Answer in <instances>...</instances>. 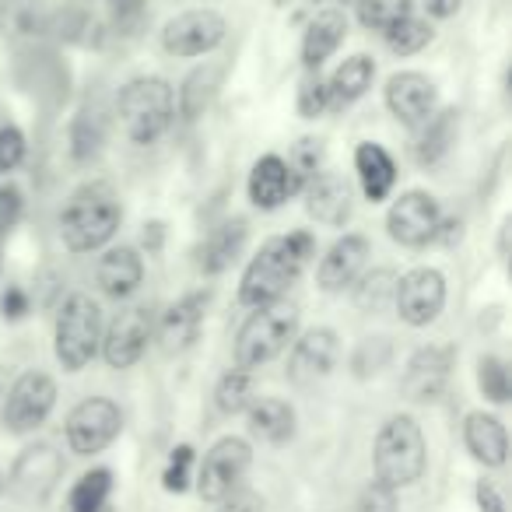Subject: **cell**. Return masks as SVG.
<instances>
[{
    "mask_svg": "<svg viewBox=\"0 0 512 512\" xmlns=\"http://www.w3.org/2000/svg\"><path fill=\"white\" fill-rule=\"evenodd\" d=\"M316 253V239L309 232L274 235L260 246V253L249 260L239 285V302L249 309L281 302V295L302 278L306 264Z\"/></svg>",
    "mask_w": 512,
    "mask_h": 512,
    "instance_id": "obj_1",
    "label": "cell"
},
{
    "mask_svg": "<svg viewBox=\"0 0 512 512\" xmlns=\"http://www.w3.org/2000/svg\"><path fill=\"white\" fill-rule=\"evenodd\" d=\"M123 221L120 197L109 183H85L71 193L60 214V239L71 253H92L106 246Z\"/></svg>",
    "mask_w": 512,
    "mask_h": 512,
    "instance_id": "obj_2",
    "label": "cell"
},
{
    "mask_svg": "<svg viewBox=\"0 0 512 512\" xmlns=\"http://www.w3.org/2000/svg\"><path fill=\"white\" fill-rule=\"evenodd\" d=\"M372 463H376V481L393 491L421 481L428 463V446L421 425L411 414H393V418L383 421L376 435V449H372Z\"/></svg>",
    "mask_w": 512,
    "mask_h": 512,
    "instance_id": "obj_3",
    "label": "cell"
},
{
    "mask_svg": "<svg viewBox=\"0 0 512 512\" xmlns=\"http://www.w3.org/2000/svg\"><path fill=\"white\" fill-rule=\"evenodd\" d=\"M299 334V309L292 302H271L253 309L235 337V369L253 372L260 365L274 362Z\"/></svg>",
    "mask_w": 512,
    "mask_h": 512,
    "instance_id": "obj_4",
    "label": "cell"
},
{
    "mask_svg": "<svg viewBox=\"0 0 512 512\" xmlns=\"http://www.w3.org/2000/svg\"><path fill=\"white\" fill-rule=\"evenodd\" d=\"M120 109L123 130L134 144H155L165 130L172 127L176 116V95L165 78H134L120 88Z\"/></svg>",
    "mask_w": 512,
    "mask_h": 512,
    "instance_id": "obj_5",
    "label": "cell"
},
{
    "mask_svg": "<svg viewBox=\"0 0 512 512\" xmlns=\"http://www.w3.org/2000/svg\"><path fill=\"white\" fill-rule=\"evenodd\" d=\"M102 344V313L88 295H71L57 313L53 355L64 372H81Z\"/></svg>",
    "mask_w": 512,
    "mask_h": 512,
    "instance_id": "obj_6",
    "label": "cell"
},
{
    "mask_svg": "<svg viewBox=\"0 0 512 512\" xmlns=\"http://www.w3.org/2000/svg\"><path fill=\"white\" fill-rule=\"evenodd\" d=\"M120 428H123V414L113 400L88 397L67 414V446L78 456H95L106 446H113Z\"/></svg>",
    "mask_w": 512,
    "mask_h": 512,
    "instance_id": "obj_7",
    "label": "cell"
},
{
    "mask_svg": "<svg viewBox=\"0 0 512 512\" xmlns=\"http://www.w3.org/2000/svg\"><path fill=\"white\" fill-rule=\"evenodd\" d=\"M249 463H253V449H249L246 439H235V435L218 439L204 453V463H200V474H197L200 498L204 502H221L228 491L239 488Z\"/></svg>",
    "mask_w": 512,
    "mask_h": 512,
    "instance_id": "obj_8",
    "label": "cell"
},
{
    "mask_svg": "<svg viewBox=\"0 0 512 512\" xmlns=\"http://www.w3.org/2000/svg\"><path fill=\"white\" fill-rule=\"evenodd\" d=\"M442 211L439 200L425 190H407L404 197L393 200L390 214H386V232L393 242L407 249H421L439 235Z\"/></svg>",
    "mask_w": 512,
    "mask_h": 512,
    "instance_id": "obj_9",
    "label": "cell"
},
{
    "mask_svg": "<svg viewBox=\"0 0 512 512\" xmlns=\"http://www.w3.org/2000/svg\"><path fill=\"white\" fill-rule=\"evenodd\" d=\"M53 404H57V383L46 372H25L18 383L11 386L8 400H4V428L15 435L36 432L46 418H50Z\"/></svg>",
    "mask_w": 512,
    "mask_h": 512,
    "instance_id": "obj_10",
    "label": "cell"
},
{
    "mask_svg": "<svg viewBox=\"0 0 512 512\" xmlns=\"http://www.w3.org/2000/svg\"><path fill=\"white\" fill-rule=\"evenodd\" d=\"M393 306H397L400 320L407 327H428L439 320L442 306H446V278L432 267H418L397 278V292H393Z\"/></svg>",
    "mask_w": 512,
    "mask_h": 512,
    "instance_id": "obj_11",
    "label": "cell"
},
{
    "mask_svg": "<svg viewBox=\"0 0 512 512\" xmlns=\"http://www.w3.org/2000/svg\"><path fill=\"white\" fill-rule=\"evenodd\" d=\"M151 334H155V320H151L148 306H127L123 313H116V320L102 337V358L109 369H130L141 362Z\"/></svg>",
    "mask_w": 512,
    "mask_h": 512,
    "instance_id": "obj_12",
    "label": "cell"
},
{
    "mask_svg": "<svg viewBox=\"0 0 512 512\" xmlns=\"http://www.w3.org/2000/svg\"><path fill=\"white\" fill-rule=\"evenodd\" d=\"M225 18L218 11H183L162 29V46L172 57H204L225 43Z\"/></svg>",
    "mask_w": 512,
    "mask_h": 512,
    "instance_id": "obj_13",
    "label": "cell"
},
{
    "mask_svg": "<svg viewBox=\"0 0 512 512\" xmlns=\"http://www.w3.org/2000/svg\"><path fill=\"white\" fill-rule=\"evenodd\" d=\"M60 474H64V456L50 442H36L18 453L15 467H11V488L29 502H46L57 488Z\"/></svg>",
    "mask_w": 512,
    "mask_h": 512,
    "instance_id": "obj_14",
    "label": "cell"
},
{
    "mask_svg": "<svg viewBox=\"0 0 512 512\" xmlns=\"http://www.w3.org/2000/svg\"><path fill=\"white\" fill-rule=\"evenodd\" d=\"M453 362H456V351L446 348V344H428V348L414 351L404 369V383H400L407 400L428 404V400L439 397L446 390L449 376H453Z\"/></svg>",
    "mask_w": 512,
    "mask_h": 512,
    "instance_id": "obj_15",
    "label": "cell"
},
{
    "mask_svg": "<svg viewBox=\"0 0 512 512\" xmlns=\"http://www.w3.org/2000/svg\"><path fill=\"white\" fill-rule=\"evenodd\" d=\"M341 358V337L330 327H316L306 337L292 341V358H288V379L299 386H309L316 379L330 376V369Z\"/></svg>",
    "mask_w": 512,
    "mask_h": 512,
    "instance_id": "obj_16",
    "label": "cell"
},
{
    "mask_svg": "<svg viewBox=\"0 0 512 512\" xmlns=\"http://www.w3.org/2000/svg\"><path fill=\"white\" fill-rule=\"evenodd\" d=\"M435 102H439V92H435V81L425 74L400 71L386 81V109L407 127L425 123L435 113Z\"/></svg>",
    "mask_w": 512,
    "mask_h": 512,
    "instance_id": "obj_17",
    "label": "cell"
},
{
    "mask_svg": "<svg viewBox=\"0 0 512 512\" xmlns=\"http://www.w3.org/2000/svg\"><path fill=\"white\" fill-rule=\"evenodd\" d=\"M369 253L372 246L365 235L351 232L344 239H337L320 260V267H316V281H320L323 292H344V288L355 285L362 278L365 264H369Z\"/></svg>",
    "mask_w": 512,
    "mask_h": 512,
    "instance_id": "obj_18",
    "label": "cell"
},
{
    "mask_svg": "<svg viewBox=\"0 0 512 512\" xmlns=\"http://www.w3.org/2000/svg\"><path fill=\"white\" fill-rule=\"evenodd\" d=\"M306 211L313 221L327 228H341L344 221L351 218V207H355V193H351V183L341 176V172H316L306 186Z\"/></svg>",
    "mask_w": 512,
    "mask_h": 512,
    "instance_id": "obj_19",
    "label": "cell"
},
{
    "mask_svg": "<svg viewBox=\"0 0 512 512\" xmlns=\"http://www.w3.org/2000/svg\"><path fill=\"white\" fill-rule=\"evenodd\" d=\"M302 193V183L281 155H264L249 172V200L260 211H278L288 197Z\"/></svg>",
    "mask_w": 512,
    "mask_h": 512,
    "instance_id": "obj_20",
    "label": "cell"
},
{
    "mask_svg": "<svg viewBox=\"0 0 512 512\" xmlns=\"http://www.w3.org/2000/svg\"><path fill=\"white\" fill-rule=\"evenodd\" d=\"M204 309H207V292L183 295V299L165 309L162 323H158V341H162V348L169 355L172 351H186L197 341L200 327H204Z\"/></svg>",
    "mask_w": 512,
    "mask_h": 512,
    "instance_id": "obj_21",
    "label": "cell"
},
{
    "mask_svg": "<svg viewBox=\"0 0 512 512\" xmlns=\"http://www.w3.org/2000/svg\"><path fill=\"white\" fill-rule=\"evenodd\" d=\"M95 281H99V288L109 295V299H127V295H134L144 281L141 253L130 246L109 249V253L99 260V267H95Z\"/></svg>",
    "mask_w": 512,
    "mask_h": 512,
    "instance_id": "obj_22",
    "label": "cell"
},
{
    "mask_svg": "<svg viewBox=\"0 0 512 512\" xmlns=\"http://www.w3.org/2000/svg\"><path fill=\"white\" fill-rule=\"evenodd\" d=\"M463 442H467L470 456L484 467H502L509 460V435H505V425L495 418V414L474 411L463 421Z\"/></svg>",
    "mask_w": 512,
    "mask_h": 512,
    "instance_id": "obj_23",
    "label": "cell"
},
{
    "mask_svg": "<svg viewBox=\"0 0 512 512\" xmlns=\"http://www.w3.org/2000/svg\"><path fill=\"white\" fill-rule=\"evenodd\" d=\"M344 36H348V18H344V11H337V8L316 11L306 29V39H302V64H306L309 71H320L323 60L334 57L337 46L344 43Z\"/></svg>",
    "mask_w": 512,
    "mask_h": 512,
    "instance_id": "obj_24",
    "label": "cell"
},
{
    "mask_svg": "<svg viewBox=\"0 0 512 512\" xmlns=\"http://www.w3.org/2000/svg\"><path fill=\"white\" fill-rule=\"evenodd\" d=\"M246 235H249V228H246V221H242V218H232V221H225V225H218L204 242H200L197 267L204 274L228 271V267L239 260L242 246H246Z\"/></svg>",
    "mask_w": 512,
    "mask_h": 512,
    "instance_id": "obj_25",
    "label": "cell"
},
{
    "mask_svg": "<svg viewBox=\"0 0 512 512\" xmlns=\"http://www.w3.org/2000/svg\"><path fill=\"white\" fill-rule=\"evenodd\" d=\"M355 172H358V183H362L365 197L372 204L386 200L393 193V183H397V165H393L390 151L383 144H372L362 141L355 148Z\"/></svg>",
    "mask_w": 512,
    "mask_h": 512,
    "instance_id": "obj_26",
    "label": "cell"
},
{
    "mask_svg": "<svg viewBox=\"0 0 512 512\" xmlns=\"http://www.w3.org/2000/svg\"><path fill=\"white\" fill-rule=\"evenodd\" d=\"M249 432L260 442L285 446L295 435V407L281 397H260L256 404H249Z\"/></svg>",
    "mask_w": 512,
    "mask_h": 512,
    "instance_id": "obj_27",
    "label": "cell"
},
{
    "mask_svg": "<svg viewBox=\"0 0 512 512\" xmlns=\"http://www.w3.org/2000/svg\"><path fill=\"white\" fill-rule=\"evenodd\" d=\"M414 130H418V134H414V158H418L421 165H435L439 158H446L449 148L456 144L460 116H456V109H442V113H432Z\"/></svg>",
    "mask_w": 512,
    "mask_h": 512,
    "instance_id": "obj_28",
    "label": "cell"
},
{
    "mask_svg": "<svg viewBox=\"0 0 512 512\" xmlns=\"http://www.w3.org/2000/svg\"><path fill=\"white\" fill-rule=\"evenodd\" d=\"M372 78H376V60L365 57V53H355V57H348L334 74H330V81H327L330 106L344 109V106H351V102H358L372 88Z\"/></svg>",
    "mask_w": 512,
    "mask_h": 512,
    "instance_id": "obj_29",
    "label": "cell"
},
{
    "mask_svg": "<svg viewBox=\"0 0 512 512\" xmlns=\"http://www.w3.org/2000/svg\"><path fill=\"white\" fill-rule=\"evenodd\" d=\"M221 78H225V67L221 64H200L197 71L186 74L183 88H179V116H183V120L204 116V109L211 106L214 95H218Z\"/></svg>",
    "mask_w": 512,
    "mask_h": 512,
    "instance_id": "obj_30",
    "label": "cell"
},
{
    "mask_svg": "<svg viewBox=\"0 0 512 512\" xmlns=\"http://www.w3.org/2000/svg\"><path fill=\"white\" fill-rule=\"evenodd\" d=\"M109 495H113V470L95 467L74 481L64 512H102L109 505Z\"/></svg>",
    "mask_w": 512,
    "mask_h": 512,
    "instance_id": "obj_31",
    "label": "cell"
},
{
    "mask_svg": "<svg viewBox=\"0 0 512 512\" xmlns=\"http://www.w3.org/2000/svg\"><path fill=\"white\" fill-rule=\"evenodd\" d=\"M383 36H386V46H390L397 57H414V53H421L428 43H432L435 32H432V25H428L425 18L407 15V18H400L397 25H390Z\"/></svg>",
    "mask_w": 512,
    "mask_h": 512,
    "instance_id": "obj_32",
    "label": "cell"
},
{
    "mask_svg": "<svg viewBox=\"0 0 512 512\" xmlns=\"http://www.w3.org/2000/svg\"><path fill=\"white\" fill-rule=\"evenodd\" d=\"M393 292H397V274L390 267H379V271L365 274L362 285H355V302L365 313H383L393 302Z\"/></svg>",
    "mask_w": 512,
    "mask_h": 512,
    "instance_id": "obj_33",
    "label": "cell"
},
{
    "mask_svg": "<svg viewBox=\"0 0 512 512\" xmlns=\"http://www.w3.org/2000/svg\"><path fill=\"white\" fill-rule=\"evenodd\" d=\"M214 404L221 414H242L253 404V379L242 369H228L218 379V390H214Z\"/></svg>",
    "mask_w": 512,
    "mask_h": 512,
    "instance_id": "obj_34",
    "label": "cell"
},
{
    "mask_svg": "<svg viewBox=\"0 0 512 512\" xmlns=\"http://www.w3.org/2000/svg\"><path fill=\"white\" fill-rule=\"evenodd\" d=\"M358 22L369 32H386L414 11V0H358Z\"/></svg>",
    "mask_w": 512,
    "mask_h": 512,
    "instance_id": "obj_35",
    "label": "cell"
},
{
    "mask_svg": "<svg viewBox=\"0 0 512 512\" xmlns=\"http://www.w3.org/2000/svg\"><path fill=\"white\" fill-rule=\"evenodd\" d=\"M39 25V0H0V32L29 36Z\"/></svg>",
    "mask_w": 512,
    "mask_h": 512,
    "instance_id": "obj_36",
    "label": "cell"
},
{
    "mask_svg": "<svg viewBox=\"0 0 512 512\" xmlns=\"http://www.w3.org/2000/svg\"><path fill=\"white\" fill-rule=\"evenodd\" d=\"M477 386H481V393L491 404H505V400H509L512 383H509V369H505L502 358L484 355L481 362H477Z\"/></svg>",
    "mask_w": 512,
    "mask_h": 512,
    "instance_id": "obj_37",
    "label": "cell"
},
{
    "mask_svg": "<svg viewBox=\"0 0 512 512\" xmlns=\"http://www.w3.org/2000/svg\"><path fill=\"white\" fill-rule=\"evenodd\" d=\"M71 144H74V158L78 162H88V158L99 155V144H102V123H99V113H81L74 120V130H71Z\"/></svg>",
    "mask_w": 512,
    "mask_h": 512,
    "instance_id": "obj_38",
    "label": "cell"
},
{
    "mask_svg": "<svg viewBox=\"0 0 512 512\" xmlns=\"http://www.w3.org/2000/svg\"><path fill=\"white\" fill-rule=\"evenodd\" d=\"M323 165V141H316V137H302L299 144L292 148V158H288V169L295 172V179H299L302 186L309 183V179L320 172Z\"/></svg>",
    "mask_w": 512,
    "mask_h": 512,
    "instance_id": "obj_39",
    "label": "cell"
},
{
    "mask_svg": "<svg viewBox=\"0 0 512 512\" xmlns=\"http://www.w3.org/2000/svg\"><path fill=\"white\" fill-rule=\"evenodd\" d=\"M190 477H193V449L176 446L169 453V463H165L162 488L172 491V495H183V491L190 488Z\"/></svg>",
    "mask_w": 512,
    "mask_h": 512,
    "instance_id": "obj_40",
    "label": "cell"
},
{
    "mask_svg": "<svg viewBox=\"0 0 512 512\" xmlns=\"http://www.w3.org/2000/svg\"><path fill=\"white\" fill-rule=\"evenodd\" d=\"M393 348L386 337H369V341L358 344L355 358H351V365H355V376H372V372L386 369V362H390Z\"/></svg>",
    "mask_w": 512,
    "mask_h": 512,
    "instance_id": "obj_41",
    "label": "cell"
},
{
    "mask_svg": "<svg viewBox=\"0 0 512 512\" xmlns=\"http://www.w3.org/2000/svg\"><path fill=\"white\" fill-rule=\"evenodd\" d=\"M327 109H330V88H327V81L320 78V71H316L299 85V113L306 116V120H316V116H323Z\"/></svg>",
    "mask_w": 512,
    "mask_h": 512,
    "instance_id": "obj_42",
    "label": "cell"
},
{
    "mask_svg": "<svg viewBox=\"0 0 512 512\" xmlns=\"http://www.w3.org/2000/svg\"><path fill=\"white\" fill-rule=\"evenodd\" d=\"M25 162V134L18 127H0V176Z\"/></svg>",
    "mask_w": 512,
    "mask_h": 512,
    "instance_id": "obj_43",
    "label": "cell"
},
{
    "mask_svg": "<svg viewBox=\"0 0 512 512\" xmlns=\"http://www.w3.org/2000/svg\"><path fill=\"white\" fill-rule=\"evenodd\" d=\"M22 211H25L22 190H18L15 183H4V186H0V242H4V235H8L11 228L18 225Z\"/></svg>",
    "mask_w": 512,
    "mask_h": 512,
    "instance_id": "obj_44",
    "label": "cell"
},
{
    "mask_svg": "<svg viewBox=\"0 0 512 512\" xmlns=\"http://www.w3.org/2000/svg\"><path fill=\"white\" fill-rule=\"evenodd\" d=\"M355 512H397V495H393V488H386V484L372 481V484H365L362 495H358Z\"/></svg>",
    "mask_w": 512,
    "mask_h": 512,
    "instance_id": "obj_45",
    "label": "cell"
},
{
    "mask_svg": "<svg viewBox=\"0 0 512 512\" xmlns=\"http://www.w3.org/2000/svg\"><path fill=\"white\" fill-rule=\"evenodd\" d=\"M218 512H264V498L249 488H232L218 502Z\"/></svg>",
    "mask_w": 512,
    "mask_h": 512,
    "instance_id": "obj_46",
    "label": "cell"
},
{
    "mask_svg": "<svg viewBox=\"0 0 512 512\" xmlns=\"http://www.w3.org/2000/svg\"><path fill=\"white\" fill-rule=\"evenodd\" d=\"M25 313H29V295H25V288L11 285L8 292H4V316H8V320H22Z\"/></svg>",
    "mask_w": 512,
    "mask_h": 512,
    "instance_id": "obj_47",
    "label": "cell"
},
{
    "mask_svg": "<svg viewBox=\"0 0 512 512\" xmlns=\"http://www.w3.org/2000/svg\"><path fill=\"white\" fill-rule=\"evenodd\" d=\"M477 509L481 512H505V502L502 495H498V488L491 481H477Z\"/></svg>",
    "mask_w": 512,
    "mask_h": 512,
    "instance_id": "obj_48",
    "label": "cell"
},
{
    "mask_svg": "<svg viewBox=\"0 0 512 512\" xmlns=\"http://www.w3.org/2000/svg\"><path fill=\"white\" fill-rule=\"evenodd\" d=\"M463 0H425V11L432 18H453L460 11Z\"/></svg>",
    "mask_w": 512,
    "mask_h": 512,
    "instance_id": "obj_49",
    "label": "cell"
},
{
    "mask_svg": "<svg viewBox=\"0 0 512 512\" xmlns=\"http://www.w3.org/2000/svg\"><path fill=\"white\" fill-rule=\"evenodd\" d=\"M158 242H162V225H158V221H151V225L144 228V246L158 249Z\"/></svg>",
    "mask_w": 512,
    "mask_h": 512,
    "instance_id": "obj_50",
    "label": "cell"
},
{
    "mask_svg": "<svg viewBox=\"0 0 512 512\" xmlns=\"http://www.w3.org/2000/svg\"><path fill=\"white\" fill-rule=\"evenodd\" d=\"M334 4H358V0H334Z\"/></svg>",
    "mask_w": 512,
    "mask_h": 512,
    "instance_id": "obj_51",
    "label": "cell"
},
{
    "mask_svg": "<svg viewBox=\"0 0 512 512\" xmlns=\"http://www.w3.org/2000/svg\"><path fill=\"white\" fill-rule=\"evenodd\" d=\"M0 491H4V474H0Z\"/></svg>",
    "mask_w": 512,
    "mask_h": 512,
    "instance_id": "obj_52",
    "label": "cell"
},
{
    "mask_svg": "<svg viewBox=\"0 0 512 512\" xmlns=\"http://www.w3.org/2000/svg\"><path fill=\"white\" fill-rule=\"evenodd\" d=\"M102 512H113V509H109V505H106V509H102Z\"/></svg>",
    "mask_w": 512,
    "mask_h": 512,
    "instance_id": "obj_53",
    "label": "cell"
}]
</instances>
